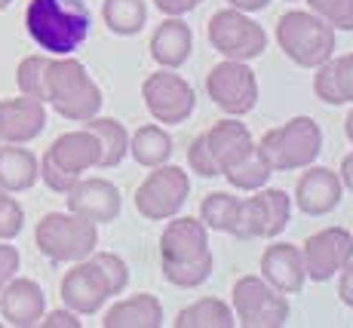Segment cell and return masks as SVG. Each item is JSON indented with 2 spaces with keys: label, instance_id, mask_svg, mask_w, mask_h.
<instances>
[{
  "label": "cell",
  "instance_id": "6da1fadb",
  "mask_svg": "<svg viewBox=\"0 0 353 328\" xmlns=\"http://www.w3.org/2000/svg\"><path fill=\"white\" fill-rule=\"evenodd\" d=\"M92 28L83 0H28L25 31L46 56H71L86 43Z\"/></svg>",
  "mask_w": 353,
  "mask_h": 328
},
{
  "label": "cell",
  "instance_id": "7a4b0ae2",
  "mask_svg": "<svg viewBox=\"0 0 353 328\" xmlns=\"http://www.w3.org/2000/svg\"><path fill=\"white\" fill-rule=\"evenodd\" d=\"M46 105L59 114V117L71 123H83L96 117L105 105L99 83L90 77L83 65L71 56H52L46 65Z\"/></svg>",
  "mask_w": 353,
  "mask_h": 328
},
{
  "label": "cell",
  "instance_id": "3957f363",
  "mask_svg": "<svg viewBox=\"0 0 353 328\" xmlns=\"http://www.w3.org/2000/svg\"><path fill=\"white\" fill-rule=\"evenodd\" d=\"M99 139L86 126L65 132L46 147V154L40 156V181L52 190V194H68L83 172L99 169Z\"/></svg>",
  "mask_w": 353,
  "mask_h": 328
},
{
  "label": "cell",
  "instance_id": "277c9868",
  "mask_svg": "<svg viewBox=\"0 0 353 328\" xmlns=\"http://www.w3.org/2000/svg\"><path fill=\"white\" fill-rule=\"evenodd\" d=\"M276 43L298 68H320L335 56V28L310 10H289L276 19Z\"/></svg>",
  "mask_w": 353,
  "mask_h": 328
},
{
  "label": "cell",
  "instance_id": "5b68a950",
  "mask_svg": "<svg viewBox=\"0 0 353 328\" xmlns=\"http://www.w3.org/2000/svg\"><path fill=\"white\" fill-rule=\"evenodd\" d=\"M274 172H298L323 154V129L314 117H292L255 141Z\"/></svg>",
  "mask_w": 353,
  "mask_h": 328
},
{
  "label": "cell",
  "instance_id": "8992f818",
  "mask_svg": "<svg viewBox=\"0 0 353 328\" xmlns=\"http://www.w3.org/2000/svg\"><path fill=\"white\" fill-rule=\"evenodd\" d=\"M34 243L40 255H46L52 264L83 261L99 245V224L74 212H46L34 227Z\"/></svg>",
  "mask_w": 353,
  "mask_h": 328
},
{
  "label": "cell",
  "instance_id": "52a82bcc",
  "mask_svg": "<svg viewBox=\"0 0 353 328\" xmlns=\"http://www.w3.org/2000/svg\"><path fill=\"white\" fill-rule=\"evenodd\" d=\"M230 295V310L243 328H280L289 322V295L270 289L264 276H240Z\"/></svg>",
  "mask_w": 353,
  "mask_h": 328
},
{
  "label": "cell",
  "instance_id": "ba28073f",
  "mask_svg": "<svg viewBox=\"0 0 353 328\" xmlns=\"http://www.w3.org/2000/svg\"><path fill=\"white\" fill-rule=\"evenodd\" d=\"M191 194V178L181 166H154L148 172V178L135 190V212L148 221H169L172 215H179Z\"/></svg>",
  "mask_w": 353,
  "mask_h": 328
},
{
  "label": "cell",
  "instance_id": "9c48e42d",
  "mask_svg": "<svg viewBox=\"0 0 353 328\" xmlns=\"http://www.w3.org/2000/svg\"><path fill=\"white\" fill-rule=\"evenodd\" d=\"M206 34H209L212 50L234 61H252L268 50V34H264V28L249 12H240L234 6L215 12L209 19Z\"/></svg>",
  "mask_w": 353,
  "mask_h": 328
},
{
  "label": "cell",
  "instance_id": "30bf717a",
  "mask_svg": "<svg viewBox=\"0 0 353 328\" xmlns=\"http://www.w3.org/2000/svg\"><path fill=\"white\" fill-rule=\"evenodd\" d=\"M206 92L215 107H221L230 117H243L258 105V77L249 61L225 59L206 74Z\"/></svg>",
  "mask_w": 353,
  "mask_h": 328
},
{
  "label": "cell",
  "instance_id": "8fae6325",
  "mask_svg": "<svg viewBox=\"0 0 353 328\" xmlns=\"http://www.w3.org/2000/svg\"><path fill=\"white\" fill-rule=\"evenodd\" d=\"M141 99H145L148 114L163 126H179V123L191 117L196 107L194 86L181 74L169 71V68H160L157 74H151L141 83Z\"/></svg>",
  "mask_w": 353,
  "mask_h": 328
},
{
  "label": "cell",
  "instance_id": "7c38bea8",
  "mask_svg": "<svg viewBox=\"0 0 353 328\" xmlns=\"http://www.w3.org/2000/svg\"><path fill=\"white\" fill-rule=\"evenodd\" d=\"M301 258L310 283H329L353 258V234L344 227H325L304 239Z\"/></svg>",
  "mask_w": 353,
  "mask_h": 328
},
{
  "label": "cell",
  "instance_id": "4fadbf2b",
  "mask_svg": "<svg viewBox=\"0 0 353 328\" xmlns=\"http://www.w3.org/2000/svg\"><path fill=\"white\" fill-rule=\"evenodd\" d=\"M59 291H62V304L77 313V316H92V313H99L108 304V298H114L105 273L92 264V258L74 261L71 270L62 276Z\"/></svg>",
  "mask_w": 353,
  "mask_h": 328
},
{
  "label": "cell",
  "instance_id": "5bb4252c",
  "mask_svg": "<svg viewBox=\"0 0 353 328\" xmlns=\"http://www.w3.org/2000/svg\"><path fill=\"white\" fill-rule=\"evenodd\" d=\"M341 196H344V184L338 178L335 169L314 166L310 163V166H304L301 178H298L292 200H295V206L307 218H323L341 206Z\"/></svg>",
  "mask_w": 353,
  "mask_h": 328
},
{
  "label": "cell",
  "instance_id": "9a60e30c",
  "mask_svg": "<svg viewBox=\"0 0 353 328\" xmlns=\"http://www.w3.org/2000/svg\"><path fill=\"white\" fill-rule=\"evenodd\" d=\"M212 255L209 249V227L200 218H181L172 215L166 221L160 234V261H175V264H188V261H200V258Z\"/></svg>",
  "mask_w": 353,
  "mask_h": 328
},
{
  "label": "cell",
  "instance_id": "2e32d148",
  "mask_svg": "<svg viewBox=\"0 0 353 328\" xmlns=\"http://www.w3.org/2000/svg\"><path fill=\"white\" fill-rule=\"evenodd\" d=\"M68 212L92 224H111L123 209V196L108 178H80L65 194Z\"/></svg>",
  "mask_w": 353,
  "mask_h": 328
},
{
  "label": "cell",
  "instance_id": "e0dca14e",
  "mask_svg": "<svg viewBox=\"0 0 353 328\" xmlns=\"http://www.w3.org/2000/svg\"><path fill=\"white\" fill-rule=\"evenodd\" d=\"M46 129V105L31 95L0 101V145H31Z\"/></svg>",
  "mask_w": 353,
  "mask_h": 328
},
{
  "label": "cell",
  "instance_id": "ac0fdd59",
  "mask_svg": "<svg viewBox=\"0 0 353 328\" xmlns=\"http://www.w3.org/2000/svg\"><path fill=\"white\" fill-rule=\"evenodd\" d=\"M46 313V295L40 283L28 276H12L10 283L0 289V316L6 325L16 328H31L40 325Z\"/></svg>",
  "mask_w": 353,
  "mask_h": 328
},
{
  "label": "cell",
  "instance_id": "d6986e66",
  "mask_svg": "<svg viewBox=\"0 0 353 328\" xmlns=\"http://www.w3.org/2000/svg\"><path fill=\"white\" fill-rule=\"evenodd\" d=\"M261 276L268 279V285L276 289L280 295H298V291L307 285L301 245H292V243L268 245L261 255Z\"/></svg>",
  "mask_w": 353,
  "mask_h": 328
},
{
  "label": "cell",
  "instance_id": "ffe728a7",
  "mask_svg": "<svg viewBox=\"0 0 353 328\" xmlns=\"http://www.w3.org/2000/svg\"><path fill=\"white\" fill-rule=\"evenodd\" d=\"M194 52V31L181 16H166L151 34V59L160 68L179 71Z\"/></svg>",
  "mask_w": 353,
  "mask_h": 328
},
{
  "label": "cell",
  "instance_id": "44dd1931",
  "mask_svg": "<svg viewBox=\"0 0 353 328\" xmlns=\"http://www.w3.org/2000/svg\"><path fill=\"white\" fill-rule=\"evenodd\" d=\"M203 139H206L209 154H212V160L219 163L221 172H225L228 166H234V163H240L243 156L255 147L252 132L246 129V123H240L236 117L212 123V129H206Z\"/></svg>",
  "mask_w": 353,
  "mask_h": 328
},
{
  "label": "cell",
  "instance_id": "7402d4cb",
  "mask_svg": "<svg viewBox=\"0 0 353 328\" xmlns=\"http://www.w3.org/2000/svg\"><path fill=\"white\" fill-rule=\"evenodd\" d=\"M105 328H160L163 325V304L154 295H129L114 300L101 319Z\"/></svg>",
  "mask_w": 353,
  "mask_h": 328
},
{
  "label": "cell",
  "instance_id": "603a6c76",
  "mask_svg": "<svg viewBox=\"0 0 353 328\" xmlns=\"http://www.w3.org/2000/svg\"><path fill=\"white\" fill-rule=\"evenodd\" d=\"M40 181V160L25 145H0V187L25 194Z\"/></svg>",
  "mask_w": 353,
  "mask_h": 328
},
{
  "label": "cell",
  "instance_id": "cb8c5ba5",
  "mask_svg": "<svg viewBox=\"0 0 353 328\" xmlns=\"http://www.w3.org/2000/svg\"><path fill=\"white\" fill-rule=\"evenodd\" d=\"M172 135L166 132L157 123H148V126H139L132 135H129V154L139 166L145 169H154V166H163L169 163L172 156Z\"/></svg>",
  "mask_w": 353,
  "mask_h": 328
},
{
  "label": "cell",
  "instance_id": "d4e9b609",
  "mask_svg": "<svg viewBox=\"0 0 353 328\" xmlns=\"http://www.w3.org/2000/svg\"><path fill=\"white\" fill-rule=\"evenodd\" d=\"M83 126L90 129L92 135L99 139L101 156H99V169H114L123 163V156L129 154V132L120 120L114 117H90L83 120Z\"/></svg>",
  "mask_w": 353,
  "mask_h": 328
},
{
  "label": "cell",
  "instance_id": "484cf974",
  "mask_svg": "<svg viewBox=\"0 0 353 328\" xmlns=\"http://www.w3.org/2000/svg\"><path fill=\"white\" fill-rule=\"evenodd\" d=\"M175 328H234L236 316L221 298H200L194 304H188L185 310H179L175 316Z\"/></svg>",
  "mask_w": 353,
  "mask_h": 328
},
{
  "label": "cell",
  "instance_id": "4316f807",
  "mask_svg": "<svg viewBox=\"0 0 353 328\" xmlns=\"http://www.w3.org/2000/svg\"><path fill=\"white\" fill-rule=\"evenodd\" d=\"M101 19L108 31L120 37H132L145 28L148 22V3L145 0H105L101 3Z\"/></svg>",
  "mask_w": 353,
  "mask_h": 328
},
{
  "label": "cell",
  "instance_id": "83f0119b",
  "mask_svg": "<svg viewBox=\"0 0 353 328\" xmlns=\"http://www.w3.org/2000/svg\"><path fill=\"white\" fill-rule=\"evenodd\" d=\"M221 175L228 178L230 187L246 190V194H255V190H261L264 184H268V178L274 175V169H270V163L264 160V154H261V150H258V145H255L246 156H243L240 163L228 166Z\"/></svg>",
  "mask_w": 353,
  "mask_h": 328
},
{
  "label": "cell",
  "instance_id": "f1b7e54d",
  "mask_svg": "<svg viewBox=\"0 0 353 328\" xmlns=\"http://www.w3.org/2000/svg\"><path fill=\"white\" fill-rule=\"evenodd\" d=\"M236 218H240V196L215 190L200 203V221L215 234H234Z\"/></svg>",
  "mask_w": 353,
  "mask_h": 328
},
{
  "label": "cell",
  "instance_id": "f546056e",
  "mask_svg": "<svg viewBox=\"0 0 353 328\" xmlns=\"http://www.w3.org/2000/svg\"><path fill=\"white\" fill-rule=\"evenodd\" d=\"M215 270V258L206 255L200 261H188V264H175V261H160V273L166 283H172L175 289H200Z\"/></svg>",
  "mask_w": 353,
  "mask_h": 328
},
{
  "label": "cell",
  "instance_id": "4dcf8cb0",
  "mask_svg": "<svg viewBox=\"0 0 353 328\" xmlns=\"http://www.w3.org/2000/svg\"><path fill=\"white\" fill-rule=\"evenodd\" d=\"M52 56L46 52H34V56H25L16 68V83H19V92L22 95H31V99L43 101L46 99V65H50ZM46 105V101H43Z\"/></svg>",
  "mask_w": 353,
  "mask_h": 328
},
{
  "label": "cell",
  "instance_id": "1f68e13d",
  "mask_svg": "<svg viewBox=\"0 0 353 328\" xmlns=\"http://www.w3.org/2000/svg\"><path fill=\"white\" fill-rule=\"evenodd\" d=\"M236 239H261L268 236V206H264L261 194L255 190V196L240 200V218H236L234 234Z\"/></svg>",
  "mask_w": 353,
  "mask_h": 328
},
{
  "label": "cell",
  "instance_id": "d6a6232c",
  "mask_svg": "<svg viewBox=\"0 0 353 328\" xmlns=\"http://www.w3.org/2000/svg\"><path fill=\"white\" fill-rule=\"evenodd\" d=\"M258 194H261L264 206H268V239H274V236H280L292 221V196L280 187H261Z\"/></svg>",
  "mask_w": 353,
  "mask_h": 328
},
{
  "label": "cell",
  "instance_id": "836d02e7",
  "mask_svg": "<svg viewBox=\"0 0 353 328\" xmlns=\"http://www.w3.org/2000/svg\"><path fill=\"white\" fill-rule=\"evenodd\" d=\"M307 6L335 31H353V0H307Z\"/></svg>",
  "mask_w": 353,
  "mask_h": 328
},
{
  "label": "cell",
  "instance_id": "e575fe53",
  "mask_svg": "<svg viewBox=\"0 0 353 328\" xmlns=\"http://www.w3.org/2000/svg\"><path fill=\"white\" fill-rule=\"evenodd\" d=\"M92 264L105 273V279H108V285H111V295H123L126 291V285H129V267H126V261L120 255H114V252H92Z\"/></svg>",
  "mask_w": 353,
  "mask_h": 328
},
{
  "label": "cell",
  "instance_id": "d590c367",
  "mask_svg": "<svg viewBox=\"0 0 353 328\" xmlns=\"http://www.w3.org/2000/svg\"><path fill=\"white\" fill-rule=\"evenodd\" d=\"M188 169L196 172L200 178H219L221 175L219 163L212 160V154H209L206 139H203V135H196V139L191 141V147H188Z\"/></svg>",
  "mask_w": 353,
  "mask_h": 328
},
{
  "label": "cell",
  "instance_id": "8d00e7d4",
  "mask_svg": "<svg viewBox=\"0 0 353 328\" xmlns=\"http://www.w3.org/2000/svg\"><path fill=\"white\" fill-rule=\"evenodd\" d=\"M316 77H314V92L316 99L325 101V105H344V95L338 90V77H335V65L329 61H323L320 68H314Z\"/></svg>",
  "mask_w": 353,
  "mask_h": 328
},
{
  "label": "cell",
  "instance_id": "74e56055",
  "mask_svg": "<svg viewBox=\"0 0 353 328\" xmlns=\"http://www.w3.org/2000/svg\"><path fill=\"white\" fill-rule=\"evenodd\" d=\"M25 227V209L19 206L16 196H6L0 203V239H16Z\"/></svg>",
  "mask_w": 353,
  "mask_h": 328
},
{
  "label": "cell",
  "instance_id": "f35d334b",
  "mask_svg": "<svg viewBox=\"0 0 353 328\" xmlns=\"http://www.w3.org/2000/svg\"><path fill=\"white\" fill-rule=\"evenodd\" d=\"M332 65H335L338 90L344 95V105H353V52H347V56H332Z\"/></svg>",
  "mask_w": 353,
  "mask_h": 328
},
{
  "label": "cell",
  "instance_id": "ab89813d",
  "mask_svg": "<svg viewBox=\"0 0 353 328\" xmlns=\"http://www.w3.org/2000/svg\"><path fill=\"white\" fill-rule=\"evenodd\" d=\"M19 264H22L19 249L16 245H10V239H0V289H3V285L19 273Z\"/></svg>",
  "mask_w": 353,
  "mask_h": 328
},
{
  "label": "cell",
  "instance_id": "60d3db41",
  "mask_svg": "<svg viewBox=\"0 0 353 328\" xmlns=\"http://www.w3.org/2000/svg\"><path fill=\"white\" fill-rule=\"evenodd\" d=\"M40 325L43 328H80V316L74 310H52V313H43V319H40Z\"/></svg>",
  "mask_w": 353,
  "mask_h": 328
},
{
  "label": "cell",
  "instance_id": "b9f144b4",
  "mask_svg": "<svg viewBox=\"0 0 353 328\" xmlns=\"http://www.w3.org/2000/svg\"><path fill=\"white\" fill-rule=\"evenodd\" d=\"M338 298H341L344 307L353 310V258L338 270Z\"/></svg>",
  "mask_w": 353,
  "mask_h": 328
},
{
  "label": "cell",
  "instance_id": "7bdbcfd3",
  "mask_svg": "<svg viewBox=\"0 0 353 328\" xmlns=\"http://www.w3.org/2000/svg\"><path fill=\"white\" fill-rule=\"evenodd\" d=\"M163 16H188L191 10L203 3V0H154Z\"/></svg>",
  "mask_w": 353,
  "mask_h": 328
},
{
  "label": "cell",
  "instance_id": "ee69618b",
  "mask_svg": "<svg viewBox=\"0 0 353 328\" xmlns=\"http://www.w3.org/2000/svg\"><path fill=\"white\" fill-rule=\"evenodd\" d=\"M338 178H341V184H344L347 190H353V150H350V154L341 160V169H338Z\"/></svg>",
  "mask_w": 353,
  "mask_h": 328
},
{
  "label": "cell",
  "instance_id": "f6af8a7d",
  "mask_svg": "<svg viewBox=\"0 0 353 328\" xmlns=\"http://www.w3.org/2000/svg\"><path fill=\"white\" fill-rule=\"evenodd\" d=\"M228 3L240 12H258V10H264V6H270V0H228Z\"/></svg>",
  "mask_w": 353,
  "mask_h": 328
},
{
  "label": "cell",
  "instance_id": "bcb514c9",
  "mask_svg": "<svg viewBox=\"0 0 353 328\" xmlns=\"http://www.w3.org/2000/svg\"><path fill=\"white\" fill-rule=\"evenodd\" d=\"M344 132H347V139H350V145H353V111L347 114V120H344Z\"/></svg>",
  "mask_w": 353,
  "mask_h": 328
},
{
  "label": "cell",
  "instance_id": "7dc6e473",
  "mask_svg": "<svg viewBox=\"0 0 353 328\" xmlns=\"http://www.w3.org/2000/svg\"><path fill=\"white\" fill-rule=\"evenodd\" d=\"M12 3V0H0V10H6V6H10Z\"/></svg>",
  "mask_w": 353,
  "mask_h": 328
},
{
  "label": "cell",
  "instance_id": "c3c4849f",
  "mask_svg": "<svg viewBox=\"0 0 353 328\" xmlns=\"http://www.w3.org/2000/svg\"><path fill=\"white\" fill-rule=\"evenodd\" d=\"M6 196H10V194H6V190H3V187H0V203H3V200H6Z\"/></svg>",
  "mask_w": 353,
  "mask_h": 328
}]
</instances>
